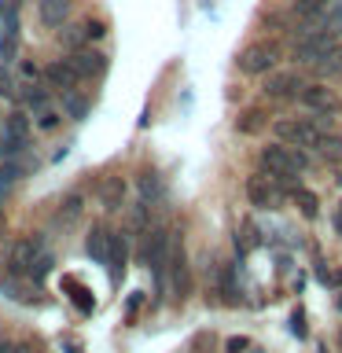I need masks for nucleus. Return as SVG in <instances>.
<instances>
[{"label": "nucleus", "instance_id": "a878e982", "mask_svg": "<svg viewBox=\"0 0 342 353\" xmlns=\"http://www.w3.org/2000/svg\"><path fill=\"white\" fill-rule=\"evenodd\" d=\"M22 173H26V165H22V162H4V165H0V188H11Z\"/></svg>", "mask_w": 342, "mask_h": 353}, {"label": "nucleus", "instance_id": "4468645a", "mask_svg": "<svg viewBox=\"0 0 342 353\" xmlns=\"http://www.w3.org/2000/svg\"><path fill=\"white\" fill-rule=\"evenodd\" d=\"M305 88V81L298 74H276L269 77V85H265V92H269L272 99H298V92Z\"/></svg>", "mask_w": 342, "mask_h": 353}, {"label": "nucleus", "instance_id": "393cba45", "mask_svg": "<svg viewBox=\"0 0 342 353\" xmlns=\"http://www.w3.org/2000/svg\"><path fill=\"white\" fill-rule=\"evenodd\" d=\"M22 103H26V107H33V110L41 114V110H44V103H48V92H44L41 85H30L26 92H22Z\"/></svg>", "mask_w": 342, "mask_h": 353}, {"label": "nucleus", "instance_id": "7c9ffc66", "mask_svg": "<svg viewBox=\"0 0 342 353\" xmlns=\"http://www.w3.org/2000/svg\"><path fill=\"white\" fill-rule=\"evenodd\" d=\"M0 96H15V88H11V77L0 74Z\"/></svg>", "mask_w": 342, "mask_h": 353}, {"label": "nucleus", "instance_id": "2eb2a0df", "mask_svg": "<svg viewBox=\"0 0 342 353\" xmlns=\"http://www.w3.org/2000/svg\"><path fill=\"white\" fill-rule=\"evenodd\" d=\"M66 15H70V0H37V19H41V26H63Z\"/></svg>", "mask_w": 342, "mask_h": 353}, {"label": "nucleus", "instance_id": "a211bd4d", "mask_svg": "<svg viewBox=\"0 0 342 353\" xmlns=\"http://www.w3.org/2000/svg\"><path fill=\"white\" fill-rule=\"evenodd\" d=\"M99 203H103V210H121V203H125V181H121V176H110V181H103Z\"/></svg>", "mask_w": 342, "mask_h": 353}, {"label": "nucleus", "instance_id": "f257e3e1", "mask_svg": "<svg viewBox=\"0 0 342 353\" xmlns=\"http://www.w3.org/2000/svg\"><path fill=\"white\" fill-rule=\"evenodd\" d=\"M272 132L280 137V143H287V148H313L316 137H320L313 118H283L272 125Z\"/></svg>", "mask_w": 342, "mask_h": 353}, {"label": "nucleus", "instance_id": "2f4dec72", "mask_svg": "<svg viewBox=\"0 0 342 353\" xmlns=\"http://www.w3.org/2000/svg\"><path fill=\"white\" fill-rule=\"evenodd\" d=\"M22 74H26L30 81H37V77H41V70H37V66H33V63H22Z\"/></svg>", "mask_w": 342, "mask_h": 353}, {"label": "nucleus", "instance_id": "423d86ee", "mask_svg": "<svg viewBox=\"0 0 342 353\" xmlns=\"http://www.w3.org/2000/svg\"><path fill=\"white\" fill-rule=\"evenodd\" d=\"M37 258H41V239H37V236L15 239V243L8 247V272H11V276L30 272L33 265H37Z\"/></svg>", "mask_w": 342, "mask_h": 353}, {"label": "nucleus", "instance_id": "c9c22d12", "mask_svg": "<svg viewBox=\"0 0 342 353\" xmlns=\"http://www.w3.org/2000/svg\"><path fill=\"white\" fill-rule=\"evenodd\" d=\"M15 353H30V346H15Z\"/></svg>", "mask_w": 342, "mask_h": 353}, {"label": "nucleus", "instance_id": "bb28decb", "mask_svg": "<svg viewBox=\"0 0 342 353\" xmlns=\"http://www.w3.org/2000/svg\"><path fill=\"white\" fill-rule=\"evenodd\" d=\"M59 121H63L59 110H48V107H44L41 114H37V129H41V132H55V129H59Z\"/></svg>", "mask_w": 342, "mask_h": 353}, {"label": "nucleus", "instance_id": "9d476101", "mask_svg": "<svg viewBox=\"0 0 342 353\" xmlns=\"http://www.w3.org/2000/svg\"><path fill=\"white\" fill-rule=\"evenodd\" d=\"M125 261H129V239L121 232H110V250H107V269H110V280H121L125 276Z\"/></svg>", "mask_w": 342, "mask_h": 353}, {"label": "nucleus", "instance_id": "dca6fc26", "mask_svg": "<svg viewBox=\"0 0 342 353\" xmlns=\"http://www.w3.org/2000/svg\"><path fill=\"white\" fill-rule=\"evenodd\" d=\"M309 30H313V33H324V37L335 41L339 33H342V0H331V8L320 15L316 26H309Z\"/></svg>", "mask_w": 342, "mask_h": 353}, {"label": "nucleus", "instance_id": "0eeeda50", "mask_svg": "<svg viewBox=\"0 0 342 353\" xmlns=\"http://www.w3.org/2000/svg\"><path fill=\"white\" fill-rule=\"evenodd\" d=\"M165 269H170L173 294H177V298H188V291H192V272H188V254H184V243H181V239L170 243V258H165Z\"/></svg>", "mask_w": 342, "mask_h": 353}, {"label": "nucleus", "instance_id": "4be33fe9", "mask_svg": "<svg viewBox=\"0 0 342 353\" xmlns=\"http://www.w3.org/2000/svg\"><path fill=\"white\" fill-rule=\"evenodd\" d=\"M63 110H66L74 121H81V118L88 114V99L77 96V92H63Z\"/></svg>", "mask_w": 342, "mask_h": 353}, {"label": "nucleus", "instance_id": "9b49d317", "mask_svg": "<svg viewBox=\"0 0 342 353\" xmlns=\"http://www.w3.org/2000/svg\"><path fill=\"white\" fill-rule=\"evenodd\" d=\"M247 199H250V206H258V210H276L280 192H276L265 176H250V181H247Z\"/></svg>", "mask_w": 342, "mask_h": 353}, {"label": "nucleus", "instance_id": "72a5a7b5", "mask_svg": "<svg viewBox=\"0 0 342 353\" xmlns=\"http://www.w3.org/2000/svg\"><path fill=\"white\" fill-rule=\"evenodd\" d=\"M11 8V0H0V15H4V11Z\"/></svg>", "mask_w": 342, "mask_h": 353}, {"label": "nucleus", "instance_id": "6ab92c4d", "mask_svg": "<svg viewBox=\"0 0 342 353\" xmlns=\"http://www.w3.org/2000/svg\"><path fill=\"white\" fill-rule=\"evenodd\" d=\"M313 151L320 154V159H328V162H339L342 159V137H335V132H320Z\"/></svg>", "mask_w": 342, "mask_h": 353}, {"label": "nucleus", "instance_id": "b1692460", "mask_svg": "<svg viewBox=\"0 0 342 353\" xmlns=\"http://www.w3.org/2000/svg\"><path fill=\"white\" fill-rule=\"evenodd\" d=\"M77 217H81V195H66L59 203V221L70 225V221H77Z\"/></svg>", "mask_w": 342, "mask_h": 353}, {"label": "nucleus", "instance_id": "f3484780", "mask_svg": "<svg viewBox=\"0 0 342 353\" xmlns=\"http://www.w3.org/2000/svg\"><path fill=\"white\" fill-rule=\"evenodd\" d=\"M85 250L92 254V258L99 265H107V250H110V232L103 225H92V232H88V239H85Z\"/></svg>", "mask_w": 342, "mask_h": 353}, {"label": "nucleus", "instance_id": "f03ea898", "mask_svg": "<svg viewBox=\"0 0 342 353\" xmlns=\"http://www.w3.org/2000/svg\"><path fill=\"white\" fill-rule=\"evenodd\" d=\"M339 48V41H331V37H324V33H313V30H305L302 37L294 41V59L298 63H324L331 52Z\"/></svg>", "mask_w": 342, "mask_h": 353}, {"label": "nucleus", "instance_id": "f704fd0d", "mask_svg": "<svg viewBox=\"0 0 342 353\" xmlns=\"http://www.w3.org/2000/svg\"><path fill=\"white\" fill-rule=\"evenodd\" d=\"M0 353H8V339H0Z\"/></svg>", "mask_w": 342, "mask_h": 353}, {"label": "nucleus", "instance_id": "c85d7f7f", "mask_svg": "<svg viewBox=\"0 0 342 353\" xmlns=\"http://www.w3.org/2000/svg\"><path fill=\"white\" fill-rule=\"evenodd\" d=\"M81 26H85V41H99L107 33V26L99 19H88V22H81Z\"/></svg>", "mask_w": 342, "mask_h": 353}, {"label": "nucleus", "instance_id": "aec40b11", "mask_svg": "<svg viewBox=\"0 0 342 353\" xmlns=\"http://www.w3.org/2000/svg\"><path fill=\"white\" fill-rule=\"evenodd\" d=\"M63 287H66V291H70V298H74V305L81 309V313H92V294H88L85 287H81V283L74 280V276H63Z\"/></svg>", "mask_w": 342, "mask_h": 353}, {"label": "nucleus", "instance_id": "412c9836", "mask_svg": "<svg viewBox=\"0 0 342 353\" xmlns=\"http://www.w3.org/2000/svg\"><path fill=\"white\" fill-rule=\"evenodd\" d=\"M140 195L148 199V203H159V199L165 195L162 176H159V173H140Z\"/></svg>", "mask_w": 342, "mask_h": 353}, {"label": "nucleus", "instance_id": "39448f33", "mask_svg": "<svg viewBox=\"0 0 342 353\" xmlns=\"http://www.w3.org/2000/svg\"><path fill=\"white\" fill-rule=\"evenodd\" d=\"M170 236H165V228H151L148 239H143V250H140V261L148 265V269H154V276L162 280L165 272V258H170Z\"/></svg>", "mask_w": 342, "mask_h": 353}, {"label": "nucleus", "instance_id": "5701e85b", "mask_svg": "<svg viewBox=\"0 0 342 353\" xmlns=\"http://www.w3.org/2000/svg\"><path fill=\"white\" fill-rule=\"evenodd\" d=\"M291 199L298 203V210H302L305 217H316V195L309 192V188H302V184H298L294 192H291Z\"/></svg>", "mask_w": 342, "mask_h": 353}, {"label": "nucleus", "instance_id": "cd10ccee", "mask_svg": "<svg viewBox=\"0 0 342 353\" xmlns=\"http://www.w3.org/2000/svg\"><path fill=\"white\" fill-rule=\"evenodd\" d=\"M261 129V110H247L239 121V132H258Z\"/></svg>", "mask_w": 342, "mask_h": 353}, {"label": "nucleus", "instance_id": "f8f14e48", "mask_svg": "<svg viewBox=\"0 0 342 353\" xmlns=\"http://www.w3.org/2000/svg\"><path fill=\"white\" fill-rule=\"evenodd\" d=\"M44 81L52 88H59V92H74V85L81 81V77H77V70L70 66V59H59V63L44 66Z\"/></svg>", "mask_w": 342, "mask_h": 353}, {"label": "nucleus", "instance_id": "473e14b6", "mask_svg": "<svg viewBox=\"0 0 342 353\" xmlns=\"http://www.w3.org/2000/svg\"><path fill=\"white\" fill-rule=\"evenodd\" d=\"M66 353H81V346H77V342H66Z\"/></svg>", "mask_w": 342, "mask_h": 353}, {"label": "nucleus", "instance_id": "20e7f679", "mask_svg": "<svg viewBox=\"0 0 342 353\" xmlns=\"http://www.w3.org/2000/svg\"><path fill=\"white\" fill-rule=\"evenodd\" d=\"M276 59H280V44L276 41H265V44H254V48H247L239 55V70L243 74H269L272 66H276Z\"/></svg>", "mask_w": 342, "mask_h": 353}, {"label": "nucleus", "instance_id": "ddd939ff", "mask_svg": "<svg viewBox=\"0 0 342 353\" xmlns=\"http://www.w3.org/2000/svg\"><path fill=\"white\" fill-rule=\"evenodd\" d=\"M4 26H0V59H15V52H19V19H15V8H8L4 15Z\"/></svg>", "mask_w": 342, "mask_h": 353}, {"label": "nucleus", "instance_id": "1a4fd4ad", "mask_svg": "<svg viewBox=\"0 0 342 353\" xmlns=\"http://www.w3.org/2000/svg\"><path fill=\"white\" fill-rule=\"evenodd\" d=\"M70 66L77 70V77H99V74H107V55H103V52L77 48V52L70 55Z\"/></svg>", "mask_w": 342, "mask_h": 353}, {"label": "nucleus", "instance_id": "7ed1b4c3", "mask_svg": "<svg viewBox=\"0 0 342 353\" xmlns=\"http://www.w3.org/2000/svg\"><path fill=\"white\" fill-rule=\"evenodd\" d=\"M26 137H30V121L22 110H11L8 121H4V132H0V159H15V154L26 148Z\"/></svg>", "mask_w": 342, "mask_h": 353}, {"label": "nucleus", "instance_id": "c756f323", "mask_svg": "<svg viewBox=\"0 0 342 353\" xmlns=\"http://www.w3.org/2000/svg\"><path fill=\"white\" fill-rule=\"evenodd\" d=\"M250 350V339H243V335H232L225 342V353H247Z\"/></svg>", "mask_w": 342, "mask_h": 353}, {"label": "nucleus", "instance_id": "6e6552de", "mask_svg": "<svg viewBox=\"0 0 342 353\" xmlns=\"http://www.w3.org/2000/svg\"><path fill=\"white\" fill-rule=\"evenodd\" d=\"M298 103H302L309 114H339L342 110V99L331 92L328 85H305L298 92Z\"/></svg>", "mask_w": 342, "mask_h": 353}]
</instances>
